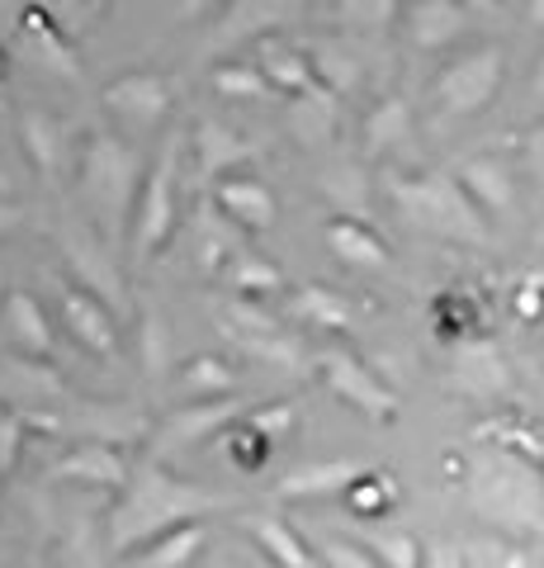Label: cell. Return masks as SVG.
Returning <instances> with one entry per match:
<instances>
[{"instance_id": "cell-44", "label": "cell", "mask_w": 544, "mask_h": 568, "mask_svg": "<svg viewBox=\"0 0 544 568\" xmlns=\"http://www.w3.org/2000/svg\"><path fill=\"white\" fill-rule=\"evenodd\" d=\"M535 91L544 95V58H540V71H535Z\"/></svg>"}, {"instance_id": "cell-3", "label": "cell", "mask_w": 544, "mask_h": 568, "mask_svg": "<svg viewBox=\"0 0 544 568\" xmlns=\"http://www.w3.org/2000/svg\"><path fill=\"white\" fill-rule=\"evenodd\" d=\"M398 204L412 223L431 227L441 237H483V219L469 204V194L454 181H402Z\"/></svg>"}, {"instance_id": "cell-14", "label": "cell", "mask_w": 544, "mask_h": 568, "mask_svg": "<svg viewBox=\"0 0 544 568\" xmlns=\"http://www.w3.org/2000/svg\"><path fill=\"white\" fill-rule=\"evenodd\" d=\"M327 242H331V252H337L341 261H350V265H370V271L389 265V246H383L370 227L356 223V219H331L327 223Z\"/></svg>"}, {"instance_id": "cell-39", "label": "cell", "mask_w": 544, "mask_h": 568, "mask_svg": "<svg viewBox=\"0 0 544 568\" xmlns=\"http://www.w3.org/2000/svg\"><path fill=\"white\" fill-rule=\"evenodd\" d=\"M52 6L66 10V14H91V10L100 6V0H52Z\"/></svg>"}, {"instance_id": "cell-25", "label": "cell", "mask_w": 544, "mask_h": 568, "mask_svg": "<svg viewBox=\"0 0 544 568\" xmlns=\"http://www.w3.org/2000/svg\"><path fill=\"white\" fill-rule=\"evenodd\" d=\"M24 142H29L33 162H39L43 171L58 166V156H62V129L48 114H24Z\"/></svg>"}, {"instance_id": "cell-5", "label": "cell", "mask_w": 544, "mask_h": 568, "mask_svg": "<svg viewBox=\"0 0 544 568\" xmlns=\"http://www.w3.org/2000/svg\"><path fill=\"white\" fill-rule=\"evenodd\" d=\"M175 227V152H162V162L152 166L143 194H137V219H133V242L137 252H156Z\"/></svg>"}, {"instance_id": "cell-41", "label": "cell", "mask_w": 544, "mask_h": 568, "mask_svg": "<svg viewBox=\"0 0 544 568\" xmlns=\"http://www.w3.org/2000/svg\"><path fill=\"white\" fill-rule=\"evenodd\" d=\"M14 219H20V213L10 209V200H0V233H6V227H14Z\"/></svg>"}, {"instance_id": "cell-11", "label": "cell", "mask_w": 544, "mask_h": 568, "mask_svg": "<svg viewBox=\"0 0 544 568\" xmlns=\"http://www.w3.org/2000/svg\"><path fill=\"white\" fill-rule=\"evenodd\" d=\"M218 204L247 227H270L275 223V194L256 181V175H223L218 181Z\"/></svg>"}, {"instance_id": "cell-22", "label": "cell", "mask_w": 544, "mask_h": 568, "mask_svg": "<svg viewBox=\"0 0 544 568\" xmlns=\"http://www.w3.org/2000/svg\"><path fill=\"white\" fill-rule=\"evenodd\" d=\"M252 530H256V540L270 549V559L275 564H285V568H308V555H304V545H298V536L285 526V521H252Z\"/></svg>"}, {"instance_id": "cell-15", "label": "cell", "mask_w": 544, "mask_h": 568, "mask_svg": "<svg viewBox=\"0 0 544 568\" xmlns=\"http://www.w3.org/2000/svg\"><path fill=\"white\" fill-rule=\"evenodd\" d=\"M370 469L356 465V459H331V465H308V469H294L285 484H279V493L285 497H318V493H337L346 484H356V478H365Z\"/></svg>"}, {"instance_id": "cell-16", "label": "cell", "mask_w": 544, "mask_h": 568, "mask_svg": "<svg viewBox=\"0 0 544 568\" xmlns=\"http://www.w3.org/2000/svg\"><path fill=\"white\" fill-rule=\"evenodd\" d=\"M289 119H294V129L304 133V142H327L331 129H337V104H331V85L322 91V85L312 81L308 91H298Z\"/></svg>"}, {"instance_id": "cell-6", "label": "cell", "mask_w": 544, "mask_h": 568, "mask_svg": "<svg viewBox=\"0 0 544 568\" xmlns=\"http://www.w3.org/2000/svg\"><path fill=\"white\" fill-rule=\"evenodd\" d=\"M104 110L119 114L129 129H152L171 110V85L156 71H129L104 91Z\"/></svg>"}, {"instance_id": "cell-2", "label": "cell", "mask_w": 544, "mask_h": 568, "mask_svg": "<svg viewBox=\"0 0 544 568\" xmlns=\"http://www.w3.org/2000/svg\"><path fill=\"white\" fill-rule=\"evenodd\" d=\"M81 181H85V194L95 200V209L119 227L124 223V213H129V204H133V190H137V156H133V148H124V142L110 138V133L91 138Z\"/></svg>"}, {"instance_id": "cell-12", "label": "cell", "mask_w": 544, "mask_h": 568, "mask_svg": "<svg viewBox=\"0 0 544 568\" xmlns=\"http://www.w3.org/2000/svg\"><path fill=\"white\" fill-rule=\"evenodd\" d=\"M6 336L14 346H20L24 355H48L52 351V327H48V313L39 308V298L14 290L6 298Z\"/></svg>"}, {"instance_id": "cell-17", "label": "cell", "mask_w": 544, "mask_h": 568, "mask_svg": "<svg viewBox=\"0 0 544 568\" xmlns=\"http://www.w3.org/2000/svg\"><path fill=\"white\" fill-rule=\"evenodd\" d=\"M252 156H256L252 142H242L233 129H223V123H204L199 129V162L208 175H223L242 162H252Z\"/></svg>"}, {"instance_id": "cell-37", "label": "cell", "mask_w": 544, "mask_h": 568, "mask_svg": "<svg viewBox=\"0 0 544 568\" xmlns=\"http://www.w3.org/2000/svg\"><path fill=\"white\" fill-rule=\"evenodd\" d=\"M233 317H237L242 327H252V332H270V327H275L266 313H256V308H247V304H233Z\"/></svg>"}, {"instance_id": "cell-31", "label": "cell", "mask_w": 544, "mask_h": 568, "mask_svg": "<svg viewBox=\"0 0 544 568\" xmlns=\"http://www.w3.org/2000/svg\"><path fill=\"white\" fill-rule=\"evenodd\" d=\"M20 440H24V422L0 407V478H6L14 469V459H20Z\"/></svg>"}, {"instance_id": "cell-20", "label": "cell", "mask_w": 544, "mask_h": 568, "mask_svg": "<svg viewBox=\"0 0 544 568\" xmlns=\"http://www.w3.org/2000/svg\"><path fill=\"white\" fill-rule=\"evenodd\" d=\"M199 545H204V526L199 521H181V526H171V530L156 536V545L143 555V568H181Z\"/></svg>"}, {"instance_id": "cell-8", "label": "cell", "mask_w": 544, "mask_h": 568, "mask_svg": "<svg viewBox=\"0 0 544 568\" xmlns=\"http://www.w3.org/2000/svg\"><path fill=\"white\" fill-rule=\"evenodd\" d=\"M62 323L76 332V342H85L95 355L114 361L119 355V336H114V317L100 304V294L76 290V284H62Z\"/></svg>"}, {"instance_id": "cell-4", "label": "cell", "mask_w": 544, "mask_h": 568, "mask_svg": "<svg viewBox=\"0 0 544 568\" xmlns=\"http://www.w3.org/2000/svg\"><path fill=\"white\" fill-rule=\"evenodd\" d=\"M497 85H502V52L497 48H479V52H469V58H454L441 71L435 95H441L445 110L473 114V110H483V104L497 95Z\"/></svg>"}, {"instance_id": "cell-13", "label": "cell", "mask_w": 544, "mask_h": 568, "mask_svg": "<svg viewBox=\"0 0 544 568\" xmlns=\"http://www.w3.org/2000/svg\"><path fill=\"white\" fill-rule=\"evenodd\" d=\"M408 29H412V39L417 48H445L460 39V29H464V10L454 6V0H417V6L408 10Z\"/></svg>"}, {"instance_id": "cell-7", "label": "cell", "mask_w": 544, "mask_h": 568, "mask_svg": "<svg viewBox=\"0 0 544 568\" xmlns=\"http://www.w3.org/2000/svg\"><path fill=\"white\" fill-rule=\"evenodd\" d=\"M322 375L350 407H360V413H370V417H393V407H398L393 394L360 361H350L346 351H327L322 355Z\"/></svg>"}, {"instance_id": "cell-19", "label": "cell", "mask_w": 544, "mask_h": 568, "mask_svg": "<svg viewBox=\"0 0 544 568\" xmlns=\"http://www.w3.org/2000/svg\"><path fill=\"white\" fill-rule=\"evenodd\" d=\"M289 313L298 323H318V327H346L350 323V304L337 294H327L322 284H304V290L289 298Z\"/></svg>"}, {"instance_id": "cell-33", "label": "cell", "mask_w": 544, "mask_h": 568, "mask_svg": "<svg viewBox=\"0 0 544 568\" xmlns=\"http://www.w3.org/2000/svg\"><path fill=\"white\" fill-rule=\"evenodd\" d=\"M294 426V407H270V413H252V432L266 436V440H279Z\"/></svg>"}, {"instance_id": "cell-35", "label": "cell", "mask_w": 544, "mask_h": 568, "mask_svg": "<svg viewBox=\"0 0 544 568\" xmlns=\"http://www.w3.org/2000/svg\"><path fill=\"white\" fill-rule=\"evenodd\" d=\"M327 559H331V568H379L365 549H356V545H327Z\"/></svg>"}, {"instance_id": "cell-21", "label": "cell", "mask_w": 544, "mask_h": 568, "mask_svg": "<svg viewBox=\"0 0 544 568\" xmlns=\"http://www.w3.org/2000/svg\"><path fill=\"white\" fill-rule=\"evenodd\" d=\"M408 129H412V110L402 100H379L370 123H365V133H370V148L374 152L389 148V142H398V138H408Z\"/></svg>"}, {"instance_id": "cell-1", "label": "cell", "mask_w": 544, "mask_h": 568, "mask_svg": "<svg viewBox=\"0 0 544 568\" xmlns=\"http://www.w3.org/2000/svg\"><path fill=\"white\" fill-rule=\"evenodd\" d=\"M223 503H227L223 493H204V488L175 484L171 474L147 465V469H137V478L124 493V503L114 507V545L119 549L147 545V540L162 536V530L181 526V521H195L199 511H214Z\"/></svg>"}, {"instance_id": "cell-28", "label": "cell", "mask_w": 544, "mask_h": 568, "mask_svg": "<svg viewBox=\"0 0 544 568\" xmlns=\"http://www.w3.org/2000/svg\"><path fill=\"white\" fill-rule=\"evenodd\" d=\"M214 91L218 95H233V100H247V95H266L270 81L260 77L256 67H218L214 71Z\"/></svg>"}, {"instance_id": "cell-18", "label": "cell", "mask_w": 544, "mask_h": 568, "mask_svg": "<svg viewBox=\"0 0 544 568\" xmlns=\"http://www.w3.org/2000/svg\"><path fill=\"white\" fill-rule=\"evenodd\" d=\"M454 185L469 194V204H473V209H493V213H502L506 204H512V181H506V171L493 166V162H469L464 175H460Z\"/></svg>"}, {"instance_id": "cell-9", "label": "cell", "mask_w": 544, "mask_h": 568, "mask_svg": "<svg viewBox=\"0 0 544 568\" xmlns=\"http://www.w3.org/2000/svg\"><path fill=\"white\" fill-rule=\"evenodd\" d=\"M52 478H66V484H95V488H124L129 465L114 446H81V450L62 455L58 465H52Z\"/></svg>"}, {"instance_id": "cell-36", "label": "cell", "mask_w": 544, "mask_h": 568, "mask_svg": "<svg viewBox=\"0 0 544 568\" xmlns=\"http://www.w3.org/2000/svg\"><path fill=\"white\" fill-rule=\"evenodd\" d=\"M427 568H464V549L460 545H431Z\"/></svg>"}, {"instance_id": "cell-30", "label": "cell", "mask_w": 544, "mask_h": 568, "mask_svg": "<svg viewBox=\"0 0 544 568\" xmlns=\"http://www.w3.org/2000/svg\"><path fill=\"white\" fill-rule=\"evenodd\" d=\"M233 280H237L247 294H266V290H275V284H285L275 265H270V261H260V256H247V261H242Z\"/></svg>"}, {"instance_id": "cell-24", "label": "cell", "mask_w": 544, "mask_h": 568, "mask_svg": "<svg viewBox=\"0 0 544 568\" xmlns=\"http://www.w3.org/2000/svg\"><path fill=\"white\" fill-rule=\"evenodd\" d=\"M181 384H185V394L214 398V394H227V388L237 384V375H233L227 365H218V361H208V355H199V361H189V365H185Z\"/></svg>"}, {"instance_id": "cell-29", "label": "cell", "mask_w": 544, "mask_h": 568, "mask_svg": "<svg viewBox=\"0 0 544 568\" xmlns=\"http://www.w3.org/2000/svg\"><path fill=\"white\" fill-rule=\"evenodd\" d=\"M464 568H525V559H521V549H512V545L483 540V545H473L464 555Z\"/></svg>"}, {"instance_id": "cell-38", "label": "cell", "mask_w": 544, "mask_h": 568, "mask_svg": "<svg viewBox=\"0 0 544 568\" xmlns=\"http://www.w3.org/2000/svg\"><path fill=\"white\" fill-rule=\"evenodd\" d=\"M454 6H460V10H479V14H497L506 0H454Z\"/></svg>"}, {"instance_id": "cell-34", "label": "cell", "mask_w": 544, "mask_h": 568, "mask_svg": "<svg viewBox=\"0 0 544 568\" xmlns=\"http://www.w3.org/2000/svg\"><path fill=\"white\" fill-rule=\"evenodd\" d=\"M247 346H252L256 355H266L270 365H294V355H298L294 342H270L266 332H252V336H247Z\"/></svg>"}, {"instance_id": "cell-32", "label": "cell", "mask_w": 544, "mask_h": 568, "mask_svg": "<svg viewBox=\"0 0 544 568\" xmlns=\"http://www.w3.org/2000/svg\"><path fill=\"white\" fill-rule=\"evenodd\" d=\"M72 261L81 265L85 284H100L104 294H114V275H110V265H104V261H95V256H91V246H85V242H72Z\"/></svg>"}, {"instance_id": "cell-26", "label": "cell", "mask_w": 544, "mask_h": 568, "mask_svg": "<svg viewBox=\"0 0 544 568\" xmlns=\"http://www.w3.org/2000/svg\"><path fill=\"white\" fill-rule=\"evenodd\" d=\"M260 77H266L270 85H279V91L298 95V91L312 85V67L298 58V52H275V58H266V67H260Z\"/></svg>"}, {"instance_id": "cell-42", "label": "cell", "mask_w": 544, "mask_h": 568, "mask_svg": "<svg viewBox=\"0 0 544 568\" xmlns=\"http://www.w3.org/2000/svg\"><path fill=\"white\" fill-rule=\"evenodd\" d=\"M525 10H531L535 24H544V0H525Z\"/></svg>"}, {"instance_id": "cell-10", "label": "cell", "mask_w": 544, "mask_h": 568, "mask_svg": "<svg viewBox=\"0 0 544 568\" xmlns=\"http://www.w3.org/2000/svg\"><path fill=\"white\" fill-rule=\"evenodd\" d=\"M242 413V407L233 398H223V403H195V407H181L171 422H166V436H162V446L166 450H185V446H195V440L204 436H214L223 432L227 422H233Z\"/></svg>"}, {"instance_id": "cell-23", "label": "cell", "mask_w": 544, "mask_h": 568, "mask_svg": "<svg viewBox=\"0 0 544 568\" xmlns=\"http://www.w3.org/2000/svg\"><path fill=\"white\" fill-rule=\"evenodd\" d=\"M337 14L350 29H365V33H379L398 20V0H337Z\"/></svg>"}, {"instance_id": "cell-27", "label": "cell", "mask_w": 544, "mask_h": 568, "mask_svg": "<svg viewBox=\"0 0 544 568\" xmlns=\"http://www.w3.org/2000/svg\"><path fill=\"white\" fill-rule=\"evenodd\" d=\"M365 555H370L379 568H417V540L412 536H370L365 540Z\"/></svg>"}, {"instance_id": "cell-43", "label": "cell", "mask_w": 544, "mask_h": 568, "mask_svg": "<svg viewBox=\"0 0 544 568\" xmlns=\"http://www.w3.org/2000/svg\"><path fill=\"white\" fill-rule=\"evenodd\" d=\"M0 200H10V175L0 171Z\"/></svg>"}, {"instance_id": "cell-40", "label": "cell", "mask_w": 544, "mask_h": 568, "mask_svg": "<svg viewBox=\"0 0 544 568\" xmlns=\"http://www.w3.org/2000/svg\"><path fill=\"white\" fill-rule=\"evenodd\" d=\"M208 6H214V0H181V14H185V20H199Z\"/></svg>"}]
</instances>
